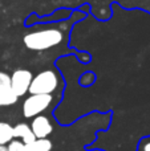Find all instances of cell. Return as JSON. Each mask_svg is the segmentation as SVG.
<instances>
[{
    "instance_id": "2",
    "label": "cell",
    "mask_w": 150,
    "mask_h": 151,
    "mask_svg": "<svg viewBox=\"0 0 150 151\" xmlns=\"http://www.w3.org/2000/svg\"><path fill=\"white\" fill-rule=\"evenodd\" d=\"M60 86V76L53 69H45L33 76L29 85L31 94H52Z\"/></svg>"
},
{
    "instance_id": "9",
    "label": "cell",
    "mask_w": 150,
    "mask_h": 151,
    "mask_svg": "<svg viewBox=\"0 0 150 151\" xmlns=\"http://www.w3.org/2000/svg\"><path fill=\"white\" fill-rule=\"evenodd\" d=\"M25 146H27V151H50L53 145L49 139L43 138V139H35L32 143L25 145Z\"/></svg>"
},
{
    "instance_id": "11",
    "label": "cell",
    "mask_w": 150,
    "mask_h": 151,
    "mask_svg": "<svg viewBox=\"0 0 150 151\" xmlns=\"http://www.w3.org/2000/svg\"><path fill=\"white\" fill-rule=\"evenodd\" d=\"M11 88V74L0 70V89Z\"/></svg>"
},
{
    "instance_id": "6",
    "label": "cell",
    "mask_w": 150,
    "mask_h": 151,
    "mask_svg": "<svg viewBox=\"0 0 150 151\" xmlns=\"http://www.w3.org/2000/svg\"><path fill=\"white\" fill-rule=\"evenodd\" d=\"M13 139H20L23 143L29 145L36 139V137L33 135L31 130V126L28 123H17L16 126H13Z\"/></svg>"
},
{
    "instance_id": "13",
    "label": "cell",
    "mask_w": 150,
    "mask_h": 151,
    "mask_svg": "<svg viewBox=\"0 0 150 151\" xmlns=\"http://www.w3.org/2000/svg\"><path fill=\"white\" fill-rule=\"evenodd\" d=\"M0 151H8L7 150V146H4V145H0Z\"/></svg>"
},
{
    "instance_id": "4",
    "label": "cell",
    "mask_w": 150,
    "mask_h": 151,
    "mask_svg": "<svg viewBox=\"0 0 150 151\" xmlns=\"http://www.w3.org/2000/svg\"><path fill=\"white\" fill-rule=\"evenodd\" d=\"M33 78L31 70L28 69H16L11 74V89L17 97H23L28 93L31 81Z\"/></svg>"
},
{
    "instance_id": "10",
    "label": "cell",
    "mask_w": 150,
    "mask_h": 151,
    "mask_svg": "<svg viewBox=\"0 0 150 151\" xmlns=\"http://www.w3.org/2000/svg\"><path fill=\"white\" fill-rule=\"evenodd\" d=\"M7 150L8 151H27V146L20 139H12L7 145Z\"/></svg>"
},
{
    "instance_id": "3",
    "label": "cell",
    "mask_w": 150,
    "mask_h": 151,
    "mask_svg": "<svg viewBox=\"0 0 150 151\" xmlns=\"http://www.w3.org/2000/svg\"><path fill=\"white\" fill-rule=\"evenodd\" d=\"M52 94H31L23 102V115L25 118H33L44 113L52 105Z\"/></svg>"
},
{
    "instance_id": "14",
    "label": "cell",
    "mask_w": 150,
    "mask_h": 151,
    "mask_svg": "<svg viewBox=\"0 0 150 151\" xmlns=\"http://www.w3.org/2000/svg\"><path fill=\"white\" fill-rule=\"evenodd\" d=\"M149 4H150V1H149Z\"/></svg>"
},
{
    "instance_id": "1",
    "label": "cell",
    "mask_w": 150,
    "mask_h": 151,
    "mask_svg": "<svg viewBox=\"0 0 150 151\" xmlns=\"http://www.w3.org/2000/svg\"><path fill=\"white\" fill-rule=\"evenodd\" d=\"M64 33L57 28L32 31L23 37V42L31 50H47L63 42Z\"/></svg>"
},
{
    "instance_id": "12",
    "label": "cell",
    "mask_w": 150,
    "mask_h": 151,
    "mask_svg": "<svg viewBox=\"0 0 150 151\" xmlns=\"http://www.w3.org/2000/svg\"><path fill=\"white\" fill-rule=\"evenodd\" d=\"M137 151H150V135L141 139Z\"/></svg>"
},
{
    "instance_id": "5",
    "label": "cell",
    "mask_w": 150,
    "mask_h": 151,
    "mask_svg": "<svg viewBox=\"0 0 150 151\" xmlns=\"http://www.w3.org/2000/svg\"><path fill=\"white\" fill-rule=\"evenodd\" d=\"M29 126H31V130L33 135L36 137V139L48 138V135H50L53 131V125L49 121V118L41 114L32 118V122Z\"/></svg>"
},
{
    "instance_id": "8",
    "label": "cell",
    "mask_w": 150,
    "mask_h": 151,
    "mask_svg": "<svg viewBox=\"0 0 150 151\" xmlns=\"http://www.w3.org/2000/svg\"><path fill=\"white\" fill-rule=\"evenodd\" d=\"M13 139V126L8 122H0V145L7 146Z\"/></svg>"
},
{
    "instance_id": "7",
    "label": "cell",
    "mask_w": 150,
    "mask_h": 151,
    "mask_svg": "<svg viewBox=\"0 0 150 151\" xmlns=\"http://www.w3.org/2000/svg\"><path fill=\"white\" fill-rule=\"evenodd\" d=\"M19 101V97L11 88L0 89V107L3 106H12Z\"/></svg>"
}]
</instances>
